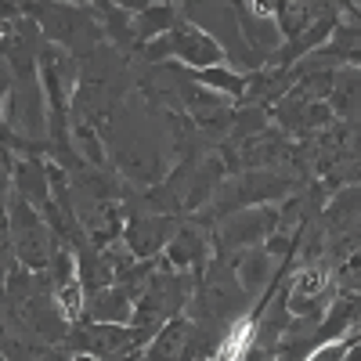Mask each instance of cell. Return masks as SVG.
Segmentation results:
<instances>
[{
	"label": "cell",
	"mask_w": 361,
	"mask_h": 361,
	"mask_svg": "<svg viewBox=\"0 0 361 361\" xmlns=\"http://www.w3.org/2000/svg\"><path fill=\"white\" fill-rule=\"evenodd\" d=\"M333 275H336V286L343 289V296H361V246L340 250Z\"/></svg>",
	"instance_id": "ba28073f"
},
{
	"label": "cell",
	"mask_w": 361,
	"mask_h": 361,
	"mask_svg": "<svg viewBox=\"0 0 361 361\" xmlns=\"http://www.w3.org/2000/svg\"><path fill=\"white\" fill-rule=\"evenodd\" d=\"M8 235H11V250L25 264V271H40L44 275L54 260V253H58V246L51 243V231H47L44 217L33 206H25L22 199H15V206H11Z\"/></svg>",
	"instance_id": "3957f363"
},
{
	"label": "cell",
	"mask_w": 361,
	"mask_h": 361,
	"mask_svg": "<svg viewBox=\"0 0 361 361\" xmlns=\"http://www.w3.org/2000/svg\"><path fill=\"white\" fill-rule=\"evenodd\" d=\"M180 217H163V214H130L123 224V246L130 250L134 260H156L180 231Z\"/></svg>",
	"instance_id": "277c9868"
},
{
	"label": "cell",
	"mask_w": 361,
	"mask_h": 361,
	"mask_svg": "<svg viewBox=\"0 0 361 361\" xmlns=\"http://www.w3.org/2000/svg\"><path fill=\"white\" fill-rule=\"evenodd\" d=\"M354 347H357V336H354V333H343V336H336V340L314 343V347L304 354V361H350Z\"/></svg>",
	"instance_id": "9c48e42d"
},
{
	"label": "cell",
	"mask_w": 361,
	"mask_h": 361,
	"mask_svg": "<svg viewBox=\"0 0 361 361\" xmlns=\"http://www.w3.org/2000/svg\"><path fill=\"white\" fill-rule=\"evenodd\" d=\"M188 76H192L199 87L214 90V94H221V98H228V102H243V94H246V76L235 73V69H228V66L202 69V73H188Z\"/></svg>",
	"instance_id": "52a82bcc"
},
{
	"label": "cell",
	"mask_w": 361,
	"mask_h": 361,
	"mask_svg": "<svg viewBox=\"0 0 361 361\" xmlns=\"http://www.w3.org/2000/svg\"><path fill=\"white\" fill-rule=\"evenodd\" d=\"M69 343L80 354L94 357V361H130V357H141V347L152 343V336L141 333V329H134V325L87 322L69 336Z\"/></svg>",
	"instance_id": "7a4b0ae2"
},
{
	"label": "cell",
	"mask_w": 361,
	"mask_h": 361,
	"mask_svg": "<svg viewBox=\"0 0 361 361\" xmlns=\"http://www.w3.org/2000/svg\"><path fill=\"white\" fill-rule=\"evenodd\" d=\"M214 253H209V238L202 235V228L195 224H180V231L173 235V243L163 250V267L166 271H177V275H192V279H202Z\"/></svg>",
	"instance_id": "5b68a950"
},
{
	"label": "cell",
	"mask_w": 361,
	"mask_h": 361,
	"mask_svg": "<svg viewBox=\"0 0 361 361\" xmlns=\"http://www.w3.org/2000/svg\"><path fill=\"white\" fill-rule=\"evenodd\" d=\"M11 94V69L0 62V123H4V102Z\"/></svg>",
	"instance_id": "30bf717a"
},
{
	"label": "cell",
	"mask_w": 361,
	"mask_h": 361,
	"mask_svg": "<svg viewBox=\"0 0 361 361\" xmlns=\"http://www.w3.org/2000/svg\"><path fill=\"white\" fill-rule=\"evenodd\" d=\"M217 343H221L217 333H209V329H202L192 318L180 314L152 336L141 361H214Z\"/></svg>",
	"instance_id": "6da1fadb"
},
{
	"label": "cell",
	"mask_w": 361,
	"mask_h": 361,
	"mask_svg": "<svg viewBox=\"0 0 361 361\" xmlns=\"http://www.w3.org/2000/svg\"><path fill=\"white\" fill-rule=\"evenodd\" d=\"M329 109H333L336 116H347V119H361V69L336 73Z\"/></svg>",
	"instance_id": "8992f818"
}]
</instances>
